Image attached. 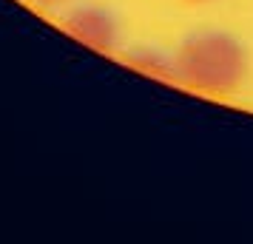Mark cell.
Returning a JSON list of instances; mask_svg holds the SVG:
<instances>
[{"label":"cell","mask_w":253,"mask_h":244,"mask_svg":"<svg viewBox=\"0 0 253 244\" xmlns=\"http://www.w3.org/2000/svg\"><path fill=\"white\" fill-rule=\"evenodd\" d=\"M176 82L194 91L225 97L233 94L251 74V51L225 29H196L173 48Z\"/></svg>","instance_id":"6da1fadb"},{"label":"cell","mask_w":253,"mask_h":244,"mask_svg":"<svg viewBox=\"0 0 253 244\" xmlns=\"http://www.w3.org/2000/svg\"><path fill=\"white\" fill-rule=\"evenodd\" d=\"M60 26L69 37L100 54L117 51L123 40L120 17L105 3H69V9L60 17Z\"/></svg>","instance_id":"7a4b0ae2"},{"label":"cell","mask_w":253,"mask_h":244,"mask_svg":"<svg viewBox=\"0 0 253 244\" xmlns=\"http://www.w3.org/2000/svg\"><path fill=\"white\" fill-rule=\"evenodd\" d=\"M126 66H131L134 71H139L148 80H160V82H176V60L173 51L154 43H139L123 51Z\"/></svg>","instance_id":"3957f363"},{"label":"cell","mask_w":253,"mask_h":244,"mask_svg":"<svg viewBox=\"0 0 253 244\" xmlns=\"http://www.w3.org/2000/svg\"><path fill=\"white\" fill-rule=\"evenodd\" d=\"M37 6H48V9H57V6H69L71 0H32Z\"/></svg>","instance_id":"277c9868"},{"label":"cell","mask_w":253,"mask_h":244,"mask_svg":"<svg viewBox=\"0 0 253 244\" xmlns=\"http://www.w3.org/2000/svg\"><path fill=\"white\" fill-rule=\"evenodd\" d=\"M182 3H205V0H182Z\"/></svg>","instance_id":"5b68a950"}]
</instances>
